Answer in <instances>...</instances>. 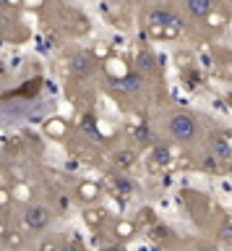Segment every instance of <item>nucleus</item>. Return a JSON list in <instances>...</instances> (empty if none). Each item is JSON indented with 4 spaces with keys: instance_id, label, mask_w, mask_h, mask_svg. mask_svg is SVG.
Wrapping results in <instances>:
<instances>
[{
    "instance_id": "nucleus-2",
    "label": "nucleus",
    "mask_w": 232,
    "mask_h": 251,
    "mask_svg": "<svg viewBox=\"0 0 232 251\" xmlns=\"http://www.w3.org/2000/svg\"><path fill=\"white\" fill-rule=\"evenodd\" d=\"M146 24L151 29H167V34H172V29H180V8L175 5H151L146 11Z\"/></svg>"
},
{
    "instance_id": "nucleus-17",
    "label": "nucleus",
    "mask_w": 232,
    "mask_h": 251,
    "mask_svg": "<svg viewBox=\"0 0 232 251\" xmlns=\"http://www.w3.org/2000/svg\"><path fill=\"white\" fill-rule=\"evenodd\" d=\"M63 251H84V249L76 241H68V243H63Z\"/></svg>"
},
{
    "instance_id": "nucleus-8",
    "label": "nucleus",
    "mask_w": 232,
    "mask_h": 251,
    "mask_svg": "<svg viewBox=\"0 0 232 251\" xmlns=\"http://www.w3.org/2000/svg\"><path fill=\"white\" fill-rule=\"evenodd\" d=\"M71 71L76 76H86L94 71V55L91 52H76L71 58Z\"/></svg>"
},
{
    "instance_id": "nucleus-12",
    "label": "nucleus",
    "mask_w": 232,
    "mask_h": 251,
    "mask_svg": "<svg viewBox=\"0 0 232 251\" xmlns=\"http://www.w3.org/2000/svg\"><path fill=\"white\" fill-rule=\"evenodd\" d=\"M130 133H133L136 144H146L149 141V128L146 126H136V128H130Z\"/></svg>"
},
{
    "instance_id": "nucleus-1",
    "label": "nucleus",
    "mask_w": 232,
    "mask_h": 251,
    "mask_svg": "<svg viewBox=\"0 0 232 251\" xmlns=\"http://www.w3.org/2000/svg\"><path fill=\"white\" fill-rule=\"evenodd\" d=\"M165 126H167L169 139L177 141V144H183V147L196 144L198 136H201V123L190 110H172V113L167 115Z\"/></svg>"
},
{
    "instance_id": "nucleus-7",
    "label": "nucleus",
    "mask_w": 232,
    "mask_h": 251,
    "mask_svg": "<svg viewBox=\"0 0 232 251\" xmlns=\"http://www.w3.org/2000/svg\"><path fill=\"white\" fill-rule=\"evenodd\" d=\"M136 160H138V154H136L133 147H120V149H115V152H112V168L120 170V173L130 170L136 165Z\"/></svg>"
},
{
    "instance_id": "nucleus-10",
    "label": "nucleus",
    "mask_w": 232,
    "mask_h": 251,
    "mask_svg": "<svg viewBox=\"0 0 232 251\" xmlns=\"http://www.w3.org/2000/svg\"><path fill=\"white\" fill-rule=\"evenodd\" d=\"M151 160L157 162V165H167V162H169V147L157 144V147L151 149Z\"/></svg>"
},
{
    "instance_id": "nucleus-9",
    "label": "nucleus",
    "mask_w": 232,
    "mask_h": 251,
    "mask_svg": "<svg viewBox=\"0 0 232 251\" xmlns=\"http://www.w3.org/2000/svg\"><path fill=\"white\" fill-rule=\"evenodd\" d=\"M198 168L204 170V173H211V176H216V173H222V162L216 160V157L211 154V152H201L198 154Z\"/></svg>"
},
{
    "instance_id": "nucleus-15",
    "label": "nucleus",
    "mask_w": 232,
    "mask_h": 251,
    "mask_svg": "<svg viewBox=\"0 0 232 251\" xmlns=\"http://www.w3.org/2000/svg\"><path fill=\"white\" fill-rule=\"evenodd\" d=\"M130 230H133V225H130V223H123V225H118V235H120V238H128Z\"/></svg>"
},
{
    "instance_id": "nucleus-5",
    "label": "nucleus",
    "mask_w": 232,
    "mask_h": 251,
    "mask_svg": "<svg viewBox=\"0 0 232 251\" xmlns=\"http://www.w3.org/2000/svg\"><path fill=\"white\" fill-rule=\"evenodd\" d=\"M206 152H211L222 165H227L232 160V147H230V141L224 139L222 133H211V136L206 139Z\"/></svg>"
},
{
    "instance_id": "nucleus-18",
    "label": "nucleus",
    "mask_w": 232,
    "mask_h": 251,
    "mask_svg": "<svg viewBox=\"0 0 232 251\" xmlns=\"http://www.w3.org/2000/svg\"><path fill=\"white\" fill-rule=\"evenodd\" d=\"M99 251H126V249H123L120 243H107V246H102Z\"/></svg>"
},
{
    "instance_id": "nucleus-19",
    "label": "nucleus",
    "mask_w": 232,
    "mask_h": 251,
    "mask_svg": "<svg viewBox=\"0 0 232 251\" xmlns=\"http://www.w3.org/2000/svg\"><path fill=\"white\" fill-rule=\"evenodd\" d=\"M230 102H232V94H230Z\"/></svg>"
},
{
    "instance_id": "nucleus-3",
    "label": "nucleus",
    "mask_w": 232,
    "mask_h": 251,
    "mask_svg": "<svg viewBox=\"0 0 232 251\" xmlns=\"http://www.w3.org/2000/svg\"><path fill=\"white\" fill-rule=\"evenodd\" d=\"M50 220H52V215H50V209L44 207V204H29V207L24 209V227L32 230V233L47 230Z\"/></svg>"
},
{
    "instance_id": "nucleus-14",
    "label": "nucleus",
    "mask_w": 232,
    "mask_h": 251,
    "mask_svg": "<svg viewBox=\"0 0 232 251\" xmlns=\"http://www.w3.org/2000/svg\"><path fill=\"white\" fill-rule=\"evenodd\" d=\"M40 251H63V246H60L58 241H44L40 246Z\"/></svg>"
},
{
    "instance_id": "nucleus-6",
    "label": "nucleus",
    "mask_w": 232,
    "mask_h": 251,
    "mask_svg": "<svg viewBox=\"0 0 232 251\" xmlns=\"http://www.w3.org/2000/svg\"><path fill=\"white\" fill-rule=\"evenodd\" d=\"M107 180H110L112 191L120 194V196H130V194H136V188H138L136 180L130 178L128 173H120V170H112L110 176H107Z\"/></svg>"
},
{
    "instance_id": "nucleus-13",
    "label": "nucleus",
    "mask_w": 232,
    "mask_h": 251,
    "mask_svg": "<svg viewBox=\"0 0 232 251\" xmlns=\"http://www.w3.org/2000/svg\"><path fill=\"white\" fill-rule=\"evenodd\" d=\"M97 194H99V186H94V183L81 186V196H86V199H91V196H97Z\"/></svg>"
},
{
    "instance_id": "nucleus-11",
    "label": "nucleus",
    "mask_w": 232,
    "mask_h": 251,
    "mask_svg": "<svg viewBox=\"0 0 232 251\" xmlns=\"http://www.w3.org/2000/svg\"><path fill=\"white\" fill-rule=\"evenodd\" d=\"M136 63H138V68L141 71H154V58L146 50H141L138 52V58H136Z\"/></svg>"
},
{
    "instance_id": "nucleus-16",
    "label": "nucleus",
    "mask_w": 232,
    "mask_h": 251,
    "mask_svg": "<svg viewBox=\"0 0 232 251\" xmlns=\"http://www.w3.org/2000/svg\"><path fill=\"white\" fill-rule=\"evenodd\" d=\"M193 251H214L211 243H206V241H198L196 246H193Z\"/></svg>"
},
{
    "instance_id": "nucleus-4",
    "label": "nucleus",
    "mask_w": 232,
    "mask_h": 251,
    "mask_svg": "<svg viewBox=\"0 0 232 251\" xmlns=\"http://www.w3.org/2000/svg\"><path fill=\"white\" fill-rule=\"evenodd\" d=\"M180 13H185L190 21H204L214 13V3L211 0H183L180 5Z\"/></svg>"
}]
</instances>
